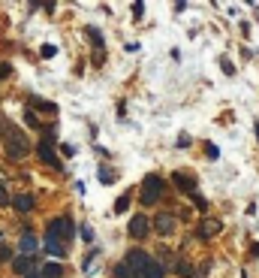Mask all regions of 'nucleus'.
<instances>
[{"mask_svg": "<svg viewBox=\"0 0 259 278\" xmlns=\"http://www.w3.org/2000/svg\"><path fill=\"white\" fill-rule=\"evenodd\" d=\"M220 70H223L226 76H235V64H232L229 58H220Z\"/></svg>", "mask_w": 259, "mask_h": 278, "instance_id": "24", "label": "nucleus"}, {"mask_svg": "<svg viewBox=\"0 0 259 278\" xmlns=\"http://www.w3.org/2000/svg\"><path fill=\"white\" fill-rule=\"evenodd\" d=\"M97 67H102V61H106V52H94V58H91Z\"/></svg>", "mask_w": 259, "mask_h": 278, "instance_id": "31", "label": "nucleus"}, {"mask_svg": "<svg viewBox=\"0 0 259 278\" xmlns=\"http://www.w3.org/2000/svg\"><path fill=\"white\" fill-rule=\"evenodd\" d=\"M142 12H145V3H133V18H136V21L142 18Z\"/></svg>", "mask_w": 259, "mask_h": 278, "instance_id": "30", "label": "nucleus"}, {"mask_svg": "<svg viewBox=\"0 0 259 278\" xmlns=\"http://www.w3.org/2000/svg\"><path fill=\"white\" fill-rule=\"evenodd\" d=\"M42 278H64V266L61 263H45L42 266Z\"/></svg>", "mask_w": 259, "mask_h": 278, "instance_id": "17", "label": "nucleus"}, {"mask_svg": "<svg viewBox=\"0 0 259 278\" xmlns=\"http://www.w3.org/2000/svg\"><path fill=\"white\" fill-rule=\"evenodd\" d=\"M36 154H39V160H42L45 167H58V170H61V160L55 157V151H51V142H45V139H42V142L36 145Z\"/></svg>", "mask_w": 259, "mask_h": 278, "instance_id": "10", "label": "nucleus"}, {"mask_svg": "<svg viewBox=\"0 0 259 278\" xmlns=\"http://www.w3.org/2000/svg\"><path fill=\"white\" fill-rule=\"evenodd\" d=\"M154 230H157L160 236H172V233L178 230V218H175L172 212H157V215H154Z\"/></svg>", "mask_w": 259, "mask_h": 278, "instance_id": "4", "label": "nucleus"}, {"mask_svg": "<svg viewBox=\"0 0 259 278\" xmlns=\"http://www.w3.org/2000/svg\"><path fill=\"white\" fill-rule=\"evenodd\" d=\"M241 278H250V275H247V269H244V272H241Z\"/></svg>", "mask_w": 259, "mask_h": 278, "instance_id": "36", "label": "nucleus"}, {"mask_svg": "<svg viewBox=\"0 0 259 278\" xmlns=\"http://www.w3.org/2000/svg\"><path fill=\"white\" fill-rule=\"evenodd\" d=\"M163 194H166V181H163L160 175H148L145 181H142V194H139V203L142 206H154V203H160Z\"/></svg>", "mask_w": 259, "mask_h": 278, "instance_id": "2", "label": "nucleus"}, {"mask_svg": "<svg viewBox=\"0 0 259 278\" xmlns=\"http://www.w3.org/2000/svg\"><path fill=\"white\" fill-rule=\"evenodd\" d=\"M28 278H42V272H31V275H28Z\"/></svg>", "mask_w": 259, "mask_h": 278, "instance_id": "35", "label": "nucleus"}, {"mask_svg": "<svg viewBox=\"0 0 259 278\" xmlns=\"http://www.w3.org/2000/svg\"><path fill=\"white\" fill-rule=\"evenodd\" d=\"M79 233H82V239H85V242H94V230H91L88 224H82V230H79Z\"/></svg>", "mask_w": 259, "mask_h": 278, "instance_id": "27", "label": "nucleus"}, {"mask_svg": "<svg viewBox=\"0 0 259 278\" xmlns=\"http://www.w3.org/2000/svg\"><path fill=\"white\" fill-rule=\"evenodd\" d=\"M45 251L51 254V257H64L66 248L61 242V236H55V233H45Z\"/></svg>", "mask_w": 259, "mask_h": 278, "instance_id": "13", "label": "nucleus"}, {"mask_svg": "<svg viewBox=\"0 0 259 278\" xmlns=\"http://www.w3.org/2000/svg\"><path fill=\"white\" fill-rule=\"evenodd\" d=\"M48 233H55V236H61V239H72V236H75V224H72L69 215H61V218H55V221L48 224Z\"/></svg>", "mask_w": 259, "mask_h": 278, "instance_id": "5", "label": "nucleus"}, {"mask_svg": "<svg viewBox=\"0 0 259 278\" xmlns=\"http://www.w3.org/2000/svg\"><path fill=\"white\" fill-rule=\"evenodd\" d=\"M12 206H15V212L28 215V212L36 208V197H33V194H15V197H12Z\"/></svg>", "mask_w": 259, "mask_h": 278, "instance_id": "12", "label": "nucleus"}, {"mask_svg": "<svg viewBox=\"0 0 259 278\" xmlns=\"http://www.w3.org/2000/svg\"><path fill=\"white\" fill-rule=\"evenodd\" d=\"M190 278H202V275H190Z\"/></svg>", "mask_w": 259, "mask_h": 278, "instance_id": "38", "label": "nucleus"}, {"mask_svg": "<svg viewBox=\"0 0 259 278\" xmlns=\"http://www.w3.org/2000/svg\"><path fill=\"white\" fill-rule=\"evenodd\" d=\"M3 148H6V157H9V160H21V157H28V151H31V139H28V133H24L21 127H12V124H9V130H6V136H3Z\"/></svg>", "mask_w": 259, "mask_h": 278, "instance_id": "1", "label": "nucleus"}, {"mask_svg": "<svg viewBox=\"0 0 259 278\" xmlns=\"http://www.w3.org/2000/svg\"><path fill=\"white\" fill-rule=\"evenodd\" d=\"M250 257H253V260L259 257V242H256V245H250Z\"/></svg>", "mask_w": 259, "mask_h": 278, "instance_id": "34", "label": "nucleus"}, {"mask_svg": "<svg viewBox=\"0 0 259 278\" xmlns=\"http://www.w3.org/2000/svg\"><path fill=\"white\" fill-rule=\"evenodd\" d=\"M18 248H21V254H36V248H39L36 233H33V230H21V236H18Z\"/></svg>", "mask_w": 259, "mask_h": 278, "instance_id": "11", "label": "nucleus"}, {"mask_svg": "<svg viewBox=\"0 0 259 278\" xmlns=\"http://www.w3.org/2000/svg\"><path fill=\"white\" fill-rule=\"evenodd\" d=\"M130 203H133V194H130V191H124V194L115 200V208H112V212H115V215H124V212L130 208Z\"/></svg>", "mask_w": 259, "mask_h": 278, "instance_id": "16", "label": "nucleus"}, {"mask_svg": "<svg viewBox=\"0 0 259 278\" xmlns=\"http://www.w3.org/2000/svg\"><path fill=\"white\" fill-rule=\"evenodd\" d=\"M85 34L91 36V45H94V52H102V45H106V39H102V34H99V28H85Z\"/></svg>", "mask_w": 259, "mask_h": 278, "instance_id": "15", "label": "nucleus"}, {"mask_svg": "<svg viewBox=\"0 0 259 278\" xmlns=\"http://www.w3.org/2000/svg\"><path fill=\"white\" fill-rule=\"evenodd\" d=\"M24 121H28V124H31V127H36V130H39V127H42V124H39V118H36V115H33V109H31V106H28V112H24Z\"/></svg>", "mask_w": 259, "mask_h": 278, "instance_id": "23", "label": "nucleus"}, {"mask_svg": "<svg viewBox=\"0 0 259 278\" xmlns=\"http://www.w3.org/2000/svg\"><path fill=\"white\" fill-rule=\"evenodd\" d=\"M187 145H190V136H187V133H181V136H178V148H187Z\"/></svg>", "mask_w": 259, "mask_h": 278, "instance_id": "32", "label": "nucleus"}, {"mask_svg": "<svg viewBox=\"0 0 259 278\" xmlns=\"http://www.w3.org/2000/svg\"><path fill=\"white\" fill-rule=\"evenodd\" d=\"M142 278H166V269H163V263L151 260V266L145 269V275H142Z\"/></svg>", "mask_w": 259, "mask_h": 278, "instance_id": "18", "label": "nucleus"}, {"mask_svg": "<svg viewBox=\"0 0 259 278\" xmlns=\"http://www.w3.org/2000/svg\"><path fill=\"white\" fill-rule=\"evenodd\" d=\"M172 184H175L181 194H190V197L196 194V175L187 173V170H175V173H172Z\"/></svg>", "mask_w": 259, "mask_h": 278, "instance_id": "8", "label": "nucleus"}, {"mask_svg": "<svg viewBox=\"0 0 259 278\" xmlns=\"http://www.w3.org/2000/svg\"><path fill=\"white\" fill-rule=\"evenodd\" d=\"M127 233L133 236V239H145V236L151 233V221H148L145 215H133V218H130Z\"/></svg>", "mask_w": 259, "mask_h": 278, "instance_id": "9", "label": "nucleus"}, {"mask_svg": "<svg viewBox=\"0 0 259 278\" xmlns=\"http://www.w3.org/2000/svg\"><path fill=\"white\" fill-rule=\"evenodd\" d=\"M220 230H223V221L220 218H202L199 227H196V239H214Z\"/></svg>", "mask_w": 259, "mask_h": 278, "instance_id": "6", "label": "nucleus"}, {"mask_svg": "<svg viewBox=\"0 0 259 278\" xmlns=\"http://www.w3.org/2000/svg\"><path fill=\"white\" fill-rule=\"evenodd\" d=\"M112 278H136V272L130 269L127 263H118V266L112 269Z\"/></svg>", "mask_w": 259, "mask_h": 278, "instance_id": "19", "label": "nucleus"}, {"mask_svg": "<svg viewBox=\"0 0 259 278\" xmlns=\"http://www.w3.org/2000/svg\"><path fill=\"white\" fill-rule=\"evenodd\" d=\"M9 260H15V257H12V248L0 242V263H9Z\"/></svg>", "mask_w": 259, "mask_h": 278, "instance_id": "22", "label": "nucleus"}, {"mask_svg": "<svg viewBox=\"0 0 259 278\" xmlns=\"http://www.w3.org/2000/svg\"><path fill=\"white\" fill-rule=\"evenodd\" d=\"M9 73H12V67H9V64H0V82H3Z\"/></svg>", "mask_w": 259, "mask_h": 278, "instance_id": "33", "label": "nucleus"}, {"mask_svg": "<svg viewBox=\"0 0 259 278\" xmlns=\"http://www.w3.org/2000/svg\"><path fill=\"white\" fill-rule=\"evenodd\" d=\"M31 109H39V112H45V115H58V103H51V100H42V97H31Z\"/></svg>", "mask_w": 259, "mask_h": 278, "instance_id": "14", "label": "nucleus"}, {"mask_svg": "<svg viewBox=\"0 0 259 278\" xmlns=\"http://www.w3.org/2000/svg\"><path fill=\"white\" fill-rule=\"evenodd\" d=\"M36 266H39V257L36 254H21V257H15L12 260V272L15 275H31V272H36Z\"/></svg>", "mask_w": 259, "mask_h": 278, "instance_id": "7", "label": "nucleus"}, {"mask_svg": "<svg viewBox=\"0 0 259 278\" xmlns=\"http://www.w3.org/2000/svg\"><path fill=\"white\" fill-rule=\"evenodd\" d=\"M0 206H9V191H6V181H0Z\"/></svg>", "mask_w": 259, "mask_h": 278, "instance_id": "28", "label": "nucleus"}, {"mask_svg": "<svg viewBox=\"0 0 259 278\" xmlns=\"http://www.w3.org/2000/svg\"><path fill=\"white\" fill-rule=\"evenodd\" d=\"M193 203H196L199 212H205V208H208V200H205V197H199V194H193Z\"/></svg>", "mask_w": 259, "mask_h": 278, "instance_id": "29", "label": "nucleus"}, {"mask_svg": "<svg viewBox=\"0 0 259 278\" xmlns=\"http://www.w3.org/2000/svg\"><path fill=\"white\" fill-rule=\"evenodd\" d=\"M175 272H178V275H184V278L193 275V269H190V263H187V260H178V263H175Z\"/></svg>", "mask_w": 259, "mask_h": 278, "instance_id": "21", "label": "nucleus"}, {"mask_svg": "<svg viewBox=\"0 0 259 278\" xmlns=\"http://www.w3.org/2000/svg\"><path fill=\"white\" fill-rule=\"evenodd\" d=\"M97 175H99V181H102V184H112V181L118 178V173H115V170H106V167H99Z\"/></svg>", "mask_w": 259, "mask_h": 278, "instance_id": "20", "label": "nucleus"}, {"mask_svg": "<svg viewBox=\"0 0 259 278\" xmlns=\"http://www.w3.org/2000/svg\"><path fill=\"white\" fill-rule=\"evenodd\" d=\"M205 154H208L211 160H217V157H220V151H217V145H214V142H205Z\"/></svg>", "mask_w": 259, "mask_h": 278, "instance_id": "25", "label": "nucleus"}, {"mask_svg": "<svg viewBox=\"0 0 259 278\" xmlns=\"http://www.w3.org/2000/svg\"><path fill=\"white\" fill-rule=\"evenodd\" d=\"M39 55L48 61V58H55V55H58V49H55V45H42V49H39Z\"/></svg>", "mask_w": 259, "mask_h": 278, "instance_id": "26", "label": "nucleus"}, {"mask_svg": "<svg viewBox=\"0 0 259 278\" xmlns=\"http://www.w3.org/2000/svg\"><path fill=\"white\" fill-rule=\"evenodd\" d=\"M151 260H154V257H151L148 251H142V248H133V251H127V257H124V263H127L136 275H145V269L151 266Z\"/></svg>", "mask_w": 259, "mask_h": 278, "instance_id": "3", "label": "nucleus"}, {"mask_svg": "<svg viewBox=\"0 0 259 278\" xmlns=\"http://www.w3.org/2000/svg\"><path fill=\"white\" fill-rule=\"evenodd\" d=\"M256 139H259V121H256Z\"/></svg>", "mask_w": 259, "mask_h": 278, "instance_id": "37", "label": "nucleus"}]
</instances>
